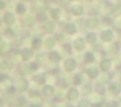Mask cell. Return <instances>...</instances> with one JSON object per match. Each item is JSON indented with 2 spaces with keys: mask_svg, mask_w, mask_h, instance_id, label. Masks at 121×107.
I'll use <instances>...</instances> for the list:
<instances>
[{
  "mask_svg": "<svg viewBox=\"0 0 121 107\" xmlns=\"http://www.w3.org/2000/svg\"><path fill=\"white\" fill-rule=\"evenodd\" d=\"M112 61L110 60L109 58H103L99 63V67H100L101 71H103V72L109 71V70L112 69Z\"/></svg>",
  "mask_w": 121,
  "mask_h": 107,
  "instance_id": "cell-15",
  "label": "cell"
},
{
  "mask_svg": "<svg viewBox=\"0 0 121 107\" xmlns=\"http://www.w3.org/2000/svg\"><path fill=\"white\" fill-rule=\"evenodd\" d=\"M11 69V64L8 62H1L0 63V70L5 71V70H9Z\"/></svg>",
  "mask_w": 121,
  "mask_h": 107,
  "instance_id": "cell-34",
  "label": "cell"
},
{
  "mask_svg": "<svg viewBox=\"0 0 121 107\" xmlns=\"http://www.w3.org/2000/svg\"><path fill=\"white\" fill-rule=\"evenodd\" d=\"M35 17H36V20L38 22L43 23V22H45L46 20H48V15L47 14L46 11H40V12L37 13Z\"/></svg>",
  "mask_w": 121,
  "mask_h": 107,
  "instance_id": "cell-25",
  "label": "cell"
},
{
  "mask_svg": "<svg viewBox=\"0 0 121 107\" xmlns=\"http://www.w3.org/2000/svg\"><path fill=\"white\" fill-rule=\"evenodd\" d=\"M0 107H4V100L0 99Z\"/></svg>",
  "mask_w": 121,
  "mask_h": 107,
  "instance_id": "cell-40",
  "label": "cell"
},
{
  "mask_svg": "<svg viewBox=\"0 0 121 107\" xmlns=\"http://www.w3.org/2000/svg\"><path fill=\"white\" fill-rule=\"evenodd\" d=\"M55 39H56V41H62V40H64V34H57Z\"/></svg>",
  "mask_w": 121,
  "mask_h": 107,
  "instance_id": "cell-38",
  "label": "cell"
},
{
  "mask_svg": "<svg viewBox=\"0 0 121 107\" xmlns=\"http://www.w3.org/2000/svg\"><path fill=\"white\" fill-rule=\"evenodd\" d=\"M15 87L17 89V92L24 93V92L28 91V89H29V81L25 78V77H22V78L17 80Z\"/></svg>",
  "mask_w": 121,
  "mask_h": 107,
  "instance_id": "cell-5",
  "label": "cell"
},
{
  "mask_svg": "<svg viewBox=\"0 0 121 107\" xmlns=\"http://www.w3.org/2000/svg\"><path fill=\"white\" fill-rule=\"evenodd\" d=\"M41 93H42L43 95L46 96V98H52V96H53L54 94H55V89H54V87L52 85L45 84V85H43Z\"/></svg>",
  "mask_w": 121,
  "mask_h": 107,
  "instance_id": "cell-16",
  "label": "cell"
},
{
  "mask_svg": "<svg viewBox=\"0 0 121 107\" xmlns=\"http://www.w3.org/2000/svg\"><path fill=\"white\" fill-rule=\"evenodd\" d=\"M64 31L69 36H74L78 32V27L74 22H68L64 26Z\"/></svg>",
  "mask_w": 121,
  "mask_h": 107,
  "instance_id": "cell-17",
  "label": "cell"
},
{
  "mask_svg": "<svg viewBox=\"0 0 121 107\" xmlns=\"http://www.w3.org/2000/svg\"><path fill=\"white\" fill-rule=\"evenodd\" d=\"M8 79V75L5 73H0V82H5Z\"/></svg>",
  "mask_w": 121,
  "mask_h": 107,
  "instance_id": "cell-36",
  "label": "cell"
},
{
  "mask_svg": "<svg viewBox=\"0 0 121 107\" xmlns=\"http://www.w3.org/2000/svg\"><path fill=\"white\" fill-rule=\"evenodd\" d=\"M93 92V87L92 85L88 83V84H85L84 86H82V95H91Z\"/></svg>",
  "mask_w": 121,
  "mask_h": 107,
  "instance_id": "cell-29",
  "label": "cell"
},
{
  "mask_svg": "<svg viewBox=\"0 0 121 107\" xmlns=\"http://www.w3.org/2000/svg\"><path fill=\"white\" fill-rule=\"evenodd\" d=\"M4 37L6 39H8V40H13V39H15L17 37V33L11 27H7L4 30Z\"/></svg>",
  "mask_w": 121,
  "mask_h": 107,
  "instance_id": "cell-28",
  "label": "cell"
},
{
  "mask_svg": "<svg viewBox=\"0 0 121 107\" xmlns=\"http://www.w3.org/2000/svg\"><path fill=\"white\" fill-rule=\"evenodd\" d=\"M26 11H27V7H26V5L23 3V2H17V4H16V7H15V12H16V14L17 15H18V16H24L25 14H26Z\"/></svg>",
  "mask_w": 121,
  "mask_h": 107,
  "instance_id": "cell-21",
  "label": "cell"
},
{
  "mask_svg": "<svg viewBox=\"0 0 121 107\" xmlns=\"http://www.w3.org/2000/svg\"><path fill=\"white\" fill-rule=\"evenodd\" d=\"M48 60L50 62H52V63H58V62H60L62 60L61 54L56 50H50L48 55Z\"/></svg>",
  "mask_w": 121,
  "mask_h": 107,
  "instance_id": "cell-20",
  "label": "cell"
},
{
  "mask_svg": "<svg viewBox=\"0 0 121 107\" xmlns=\"http://www.w3.org/2000/svg\"><path fill=\"white\" fill-rule=\"evenodd\" d=\"M63 49L66 50L68 53H71V51H72V44L65 43V44H63Z\"/></svg>",
  "mask_w": 121,
  "mask_h": 107,
  "instance_id": "cell-35",
  "label": "cell"
},
{
  "mask_svg": "<svg viewBox=\"0 0 121 107\" xmlns=\"http://www.w3.org/2000/svg\"><path fill=\"white\" fill-rule=\"evenodd\" d=\"M39 67H40V65L38 64V62L36 61L29 62L22 66V72L24 74H33L39 70Z\"/></svg>",
  "mask_w": 121,
  "mask_h": 107,
  "instance_id": "cell-4",
  "label": "cell"
},
{
  "mask_svg": "<svg viewBox=\"0 0 121 107\" xmlns=\"http://www.w3.org/2000/svg\"><path fill=\"white\" fill-rule=\"evenodd\" d=\"M49 16L52 17V20H58V19L60 18V16H61V14H62V10L60 9L59 7H52L49 9Z\"/></svg>",
  "mask_w": 121,
  "mask_h": 107,
  "instance_id": "cell-18",
  "label": "cell"
},
{
  "mask_svg": "<svg viewBox=\"0 0 121 107\" xmlns=\"http://www.w3.org/2000/svg\"><path fill=\"white\" fill-rule=\"evenodd\" d=\"M84 40H85V42H86L87 44H95L96 41H97V35H96V33H94V32H88V33H86L85 36H84Z\"/></svg>",
  "mask_w": 121,
  "mask_h": 107,
  "instance_id": "cell-24",
  "label": "cell"
},
{
  "mask_svg": "<svg viewBox=\"0 0 121 107\" xmlns=\"http://www.w3.org/2000/svg\"><path fill=\"white\" fill-rule=\"evenodd\" d=\"M33 79L38 85H45L47 81V73L42 71V72H38L33 75Z\"/></svg>",
  "mask_w": 121,
  "mask_h": 107,
  "instance_id": "cell-19",
  "label": "cell"
},
{
  "mask_svg": "<svg viewBox=\"0 0 121 107\" xmlns=\"http://www.w3.org/2000/svg\"><path fill=\"white\" fill-rule=\"evenodd\" d=\"M83 59H84V62L86 64H92L95 62L96 58H95V55L92 51H87L84 53V56H83Z\"/></svg>",
  "mask_w": 121,
  "mask_h": 107,
  "instance_id": "cell-27",
  "label": "cell"
},
{
  "mask_svg": "<svg viewBox=\"0 0 121 107\" xmlns=\"http://www.w3.org/2000/svg\"><path fill=\"white\" fill-rule=\"evenodd\" d=\"M100 71H101L100 67H98L96 66H90V67H86V70H85V73L88 76V78L92 79V80L98 78L100 76Z\"/></svg>",
  "mask_w": 121,
  "mask_h": 107,
  "instance_id": "cell-10",
  "label": "cell"
},
{
  "mask_svg": "<svg viewBox=\"0 0 121 107\" xmlns=\"http://www.w3.org/2000/svg\"><path fill=\"white\" fill-rule=\"evenodd\" d=\"M56 85L59 87V88H62V89H65V88H68V83L67 81L64 79V78H58L56 80Z\"/></svg>",
  "mask_w": 121,
  "mask_h": 107,
  "instance_id": "cell-32",
  "label": "cell"
},
{
  "mask_svg": "<svg viewBox=\"0 0 121 107\" xmlns=\"http://www.w3.org/2000/svg\"><path fill=\"white\" fill-rule=\"evenodd\" d=\"M71 1H76V0H71Z\"/></svg>",
  "mask_w": 121,
  "mask_h": 107,
  "instance_id": "cell-44",
  "label": "cell"
},
{
  "mask_svg": "<svg viewBox=\"0 0 121 107\" xmlns=\"http://www.w3.org/2000/svg\"><path fill=\"white\" fill-rule=\"evenodd\" d=\"M78 67V61L73 57H68L64 60L63 62V70L65 72L70 73L73 72L74 71H76V69Z\"/></svg>",
  "mask_w": 121,
  "mask_h": 107,
  "instance_id": "cell-1",
  "label": "cell"
},
{
  "mask_svg": "<svg viewBox=\"0 0 121 107\" xmlns=\"http://www.w3.org/2000/svg\"><path fill=\"white\" fill-rule=\"evenodd\" d=\"M43 46V40L40 37H34L31 41V47L34 50H39Z\"/></svg>",
  "mask_w": 121,
  "mask_h": 107,
  "instance_id": "cell-23",
  "label": "cell"
},
{
  "mask_svg": "<svg viewBox=\"0 0 121 107\" xmlns=\"http://www.w3.org/2000/svg\"><path fill=\"white\" fill-rule=\"evenodd\" d=\"M29 107H42V104L39 102H33L29 105Z\"/></svg>",
  "mask_w": 121,
  "mask_h": 107,
  "instance_id": "cell-39",
  "label": "cell"
},
{
  "mask_svg": "<svg viewBox=\"0 0 121 107\" xmlns=\"http://www.w3.org/2000/svg\"><path fill=\"white\" fill-rule=\"evenodd\" d=\"M90 105H91V103L85 98L78 100V107H90Z\"/></svg>",
  "mask_w": 121,
  "mask_h": 107,
  "instance_id": "cell-31",
  "label": "cell"
},
{
  "mask_svg": "<svg viewBox=\"0 0 121 107\" xmlns=\"http://www.w3.org/2000/svg\"><path fill=\"white\" fill-rule=\"evenodd\" d=\"M108 93L113 95L116 96L121 93V83H118L116 81H112V82H108Z\"/></svg>",
  "mask_w": 121,
  "mask_h": 107,
  "instance_id": "cell-9",
  "label": "cell"
},
{
  "mask_svg": "<svg viewBox=\"0 0 121 107\" xmlns=\"http://www.w3.org/2000/svg\"><path fill=\"white\" fill-rule=\"evenodd\" d=\"M100 25V19L95 16H91L86 18L85 20V27L88 30H95L97 29Z\"/></svg>",
  "mask_w": 121,
  "mask_h": 107,
  "instance_id": "cell-8",
  "label": "cell"
},
{
  "mask_svg": "<svg viewBox=\"0 0 121 107\" xmlns=\"http://www.w3.org/2000/svg\"><path fill=\"white\" fill-rule=\"evenodd\" d=\"M21 2H23V3H26V2H29L30 0H19Z\"/></svg>",
  "mask_w": 121,
  "mask_h": 107,
  "instance_id": "cell-42",
  "label": "cell"
},
{
  "mask_svg": "<svg viewBox=\"0 0 121 107\" xmlns=\"http://www.w3.org/2000/svg\"><path fill=\"white\" fill-rule=\"evenodd\" d=\"M41 28L47 34H53L56 30V24L52 19H48V20H46L45 22L42 23Z\"/></svg>",
  "mask_w": 121,
  "mask_h": 107,
  "instance_id": "cell-6",
  "label": "cell"
},
{
  "mask_svg": "<svg viewBox=\"0 0 121 107\" xmlns=\"http://www.w3.org/2000/svg\"><path fill=\"white\" fill-rule=\"evenodd\" d=\"M100 39H101V41H102L103 43H106V44L112 43L114 40V32H113V30L112 29H110V28L104 29V30H102L101 33H100Z\"/></svg>",
  "mask_w": 121,
  "mask_h": 107,
  "instance_id": "cell-2",
  "label": "cell"
},
{
  "mask_svg": "<svg viewBox=\"0 0 121 107\" xmlns=\"http://www.w3.org/2000/svg\"><path fill=\"white\" fill-rule=\"evenodd\" d=\"M56 39L55 37H52V36H48L44 42H43V45L45 47V49L48 50V51H50V50H53V48L55 47L56 45Z\"/></svg>",
  "mask_w": 121,
  "mask_h": 107,
  "instance_id": "cell-12",
  "label": "cell"
},
{
  "mask_svg": "<svg viewBox=\"0 0 121 107\" xmlns=\"http://www.w3.org/2000/svg\"><path fill=\"white\" fill-rule=\"evenodd\" d=\"M10 49H11V45L7 41L0 42V54H7Z\"/></svg>",
  "mask_w": 121,
  "mask_h": 107,
  "instance_id": "cell-26",
  "label": "cell"
},
{
  "mask_svg": "<svg viewBox=\"0 0 121 107\" xmlns=\"http://www.w3.org/2000/svg\"><path fill=\"white\" fill-rule=\"evenodd\" d=\"M23 16V23L25 26H28V27H32L35 22L37 21L36 20V17L34 16H32L31 14H28V15H24L22 16Z\"/></svg>",
  "mask_w": 121,
  "mask_h": 107,
  "instance_id": "cell-22",
  "label": "cell"
},
{
  "mask_svg": "<svg viewBox=\"0 0 121 107\" xmlns=\"http://www.w3.org/2000/svg\"><path fill=\"white\" fill-rule=\"evenodd\" d=\"M86 42L84 40V38L82 37H78L76 38L74 42H73V47L75 48V50L78 51V52H82L85 49V47H86Z\"/></svg>",
  "mask_w": 121,
  "mask_h": 107,
  "instance_id": "cell-11",
  "label": "cell"
},
{
  "mask_svg": "<svg viewBox=\"0 0 121 107\" xmlns=\"http://www.w3.org/2000/svg\"><path fill=\"white\" fill-rule=\"evenodd\" d=\"M6 6H7V4H6V2L4 1V0H0V11H3V10H5Z\"/></svg>",
  "mask_w": 121,
  "mask_h": 107,
  "instance_id": "cell-37",
  "label": "cell"
},
{
  "mask_svg": "<svg viewBox=\"0 0 121 107\" xmlns=\"http://www.w3.org/2000/svg\"><path fill=\"white\" fill-rule=\"evenodd\" d=\"M40 95H41V92H39L37 90H30L28 91V95H29V98H31V99H36V98H39Z\"/></svg>",
  "mask_w": 121,
  "mask_h": 107,
  "instance_id": "cell-33",
  "label": "cell"
},
{
  "mask_svg": "<svg viewBox=\"0 0 121 107\" xmlns=\"http://www.w3.org/2000/svg\"><path fill=\"white\" fill-rule=\"evenodd\" d=\"M82 82V77L80 73H75L72 79V83L74 86H79Z\"/></svg>",
  "mask_w": 121,
  "mask_h": 107,
  "instance_id": "cell-30",
  "label": "cell"
},
{
  "mask_svg": "<svg viewBox=\"0 0 121 107\" xmlns=\"http://www.w3.org/2000/svg\"><path fill=\"white\" fill-rule=\"evenodd\" d=\"M69 11L74 16H82L84 14V7L80 3H73L70 6Z\"/></svg>",
  "mask_w": 121,
  "mask_h": 107,
  "instance_id": "cell-7",
  "label": "cell"
},
{
  "mask_svg": "<svg viewBox=\"0 0 121 107\" xmlns=\"http://www.w3.org/2000/svg\"><path fill=\"white\" fill-rule=\"evenodd\" d=\"M2 19H3V23H4L6 26H8V27L13 26V25L16 23V21H17V17H16L15 15H14L13 13H11V12H6V13L3 15Z\"/></svg>",
  "mask_w": 121,
  "mask_h": 107,
  "instance_id": "cell-13",
  "label": "cell"
},
{
  "mask_svg": "<svg viewBox=\"0 0 121 107\" xmlns=\"http://www.w3.org/2000/svg\"><path fill=\"white\" fill-rule=\"evenodd\" d=\"M34 49L32 47H23L19 51V56L23 62H29L34 57Z\"/></svg>",
  "mask_w": 121,
  "mask_h": 107,
  "instance_id": "cell-3",
  "label": "cell"
},
{
  "mask_svg": "<svg viewBox=\"0 0 121 107\" xmlns=\"http://www.w3.org/2000/svg\"><path fill=\"white\" fill-rule=\"evenodd\" d=\"M79 91L76 88V87H72L70 88L66 94V98L69 101L71 102H74V101H78V98H79Z\"/></svg>",
  "mask_w": 121,
  "mask_h": 107,
  "instance_id": "cell-14",
  "label": "cell"
},
{
  "mask_svg": "<svg viewBox=\"0 0 121 107\" xmlns=\"http://www.w3.org/2000/svg\"><path fill=\"white\" fill-rule=\"evenodd\" d=\"M2 23H3V19L1 16H0V26H2Z\"/></svg>",
  "mask_w": 121,
  "mask_h": 107,
  "instance_id": "cell-41",
  "label": "cell"
},
{
  "mask_svg": "<svg viewBox=\"0 0 121 107\" xmlns=\"http://www.w3.org/2000/svg\"><path fill=\"white\" fill-rule=\"evenodd\" d=\"M99 1H105V0H99Z\"/></svg>",
  "mask_w": 121,
  "mask_h": 107,
  "instance_id": "cell-43",
  "label": "cell"
}]
</instances>
